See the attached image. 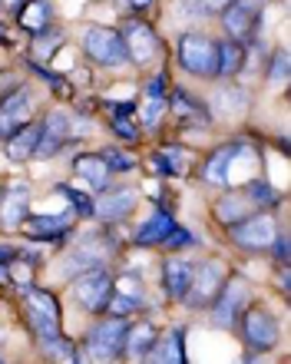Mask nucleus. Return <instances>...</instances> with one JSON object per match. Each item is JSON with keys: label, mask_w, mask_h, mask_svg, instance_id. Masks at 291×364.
<instances>
[{"label": "nucleus", "mask_w": 291, "mask_h": 364, "mask_svg": "<svg viewBox=\"0 0 291 364\" xmlns=\"http://www.w3.org/2000/svg\"><path fill=\"white\" fill-rule=\"evenodd\" d=\"M20 298H23V305H27V325L33 328V335L37 338L60 335V305L47 288L23 285L20 288Z\"/></svg>", "instance_id": "nucleus-1"}, {"label": "nucleus", "mask_w": 291, "mask_h": 364, "mask_svg": "<svg viewBox=\"0 0 291 364\" xmlns=\"http://www.w3.org/2000/svg\"><path fill=\"white\" fill-rule=\"evenodd\" d=\"M126 321L119 315H109L106 321L89 328L87 335V358L93 361H119L123 358V348H126Z\"/></svg>", "instance_id": "nucleus-2"}, {"label": "nucleus", "mask_w": 291, "mask_h": 364, "mask_svg": "<svg viewBox=\"0 0 291 364\" xmlns=\"http://www.w3.org/2000/svg\"><path fill=\"white\" fill-rule=\"evenodd\" d=\"M179 67L195 77H215L219 70V47L202 33H182L179 37Z\"/></svg>", "instance_id": "nucleus-3"}, {"label": "nucleus", "mask_w": 291, "mask_h": 364, "mask_svg": "<svg viewBox=\"0 0 291 364\" xmlns=\"http://www.w3.org/2000/svg\"><path fill=\"white\" fill-rule=\"evenodd\" d=\"M83 50L87 57L99 67H123L126 63V43L119 37V30L109 27H89L83 33Z\"/></svg>", "instance_id": "nucleus-4"}, {"label": "nucleus", "mask_w": 291, "mask_h": 364, "mask_svg": "<svg viewBox=\"0 0 291 364\" xmlns=\"http://www.w3.org/2000/svg\"><path fill=\"white\" fill-rule=\"evenodd\" d=\"M109 295H113V275L103 265L89 272H79V278L73 282V298L87 311H106Z\"/></svg>", "instance_id": "nucleus-5"}, {"label": "nucleus", "mask_w": 291, "mask_h": 364, "mask_svg": "<svg viewBox=\"0 0 291 364\" xmlns=\"http://www.w3.org/2000/svg\"><path fill=\"white\" fill-rule=\"evenodd\" d=\"M229 229H232L235 245L248 252H268L275 235H278V225H275L272 215H245L242 222H235Z\"/></svg>", "instance_id": "nucleus-6"}, {"label": "nucleus", "mask_w": 291, "mask_h": 364, "mask_svg": "<svg viewBox=\"0 0 291 364\" xmlns=\"http://www.w3.org/2000/svg\"><path fill=\"white\" fill-rule=\"evenodd\" d=\"M225 269L219 265V262H202V265H195L192 269V282H189V288H185L182 301H189L192 308H205L212 305V298L219 295V288L225 285Z\"/></svg>", "instance_id": "nucleus-7"}, {"label": "nucleus", "mask_w": 291, "mask_h": 364, "mask_svg": "<svg viewBox=\"0 0 291 364\" xmlns=\"http://www.w3.org/2000/svg\"><path fill=\"white\" fill-rule=\"evenodd\" d=\"M248 298V285L242 278H225V285L219 288V295L212 298V321L219 328H235L242 318V305Z\"/></svg>", "instance_id": "nucleus-8"}, {"label": "nucleus", "mask_w": 291, "mask_h": 364, "mask_svg": "<svg viewBox=\"0 0 291 364\" xmlns=\"http://www.w3.org/2000/svg\"><path fill=\"white\" fill-rule=\"evenodd\" d=\"M119 37L126 43V60L139 63V67H143V63H153V60L159 57V37H155V30L149 27V23H143V20L123 23Z\"/></svg>", "instance_id": "nucleus-9"}, {"label": "nucleus", "mask_w": 291, "mask_h": 364, "mask_svg": "<svg viewBox=\"0 0 291 364\" xmlns=\"http://www.w3.org/2000/svg\"><path fill=\"white\" fill-rule=\"evenodd\" d=\"M238 321H242V335L252 351H272L278 341V321L265 308H248Z\"/></svg>", "instance_id": "nucleus-10"}, {"label": "nucleus", "mask_w": 291, "mask_h": 364, "mask_svg": "<svg viewBox=\"0 0 291 364\" xmlns=\"http://www.w3.org/2000/svg\"><path fill=\"white\" fill-rule=\"evenodd\" d=\"M262 17V0H232L222 10V23L232 40H248Z\"/></svg>", "instance_id": "nucleus-11"}, {"label": "nucleus", "mask_w": 291, "mask_h": 364, "mask_svg": "<svg viewBox=\"0 0 291 364\" xmlns=\"http://www.w3.org/2000/svg\"><path fill=\"white\" fill-rule=\"evenodd\" d=\"M30 106H33V96L27 87H17L0 100V143L10 139L23 123H30Z\"/></svg>", "instance_id": "nucleus-12"}, {"label": "nucleus", "mask_w": 291, "mask_h": 364, "mask_svg": "<svg viewBox=\"0 0 291 364\" xmlns=\"http://www.w3.org/2000/svg\"><path fill=\"white\" fill-rule=\"evenodd\" d=\"M27 209H30V189L23 182H13L4 196H0V229H20V222L27 219Z\"/></svg>", "instance_id": "nucleus-13"}, {"label": "nucleus", "mask_w": 291, "mask_h": 364, "mask_svg": "<svg viewBox=\"0 0 291 364\" xmlns=\"http://www.w3.org/2000/svg\"><path fill=\"white\" fill-rule=\"evenodd\" d=\"M20 229L33 242H63L70 232V215H27Z\"/></svg>", "instance_id": "nucleus-14"}, {"label": "nucleus", "mask_w": 291, "mask_h": 364, "mask_svg": "<svg viewBox=\"0 0 291 364\" xmlns=\"http://www.w3.org/2000/svg\"><path fill=\"white\" fill-rule=\"evenodd\" d=\"M67 143H70V119H67L63 113H50L47 119L40 123L37 153H40V156H57Z\"/></svg>", "instance_id": "nucleus-15"}, {"label": "nucleus", "mask_w": 291, "mask_h": 364, "mask_svg": "<svg viewBox=\"0 0 291 364\" xmlns=\"http://www.w3.org/2000/svg\"><path fill=\"white\" fill-rule=\"evenodd\" d=\"M133 209H136V192H129V189L103 192V196L93 202V215H97V219H103V222L126 219Z\"/></svg>", "instance_id": "nucleus-16"}, {"label": "nucleus", "mask_w": 291, "mask_h": 364, "mask_svg": "<svg viewBox=\"0 0 291 364\" xmlns=\"http://www.w3.org/2000/svg\"><path fill=\"white\" fill-rule=\"evenodd\" d=\"M109 252H113V249H99L97 239H87L77 252H70V255H67V262H63V275H79V272L99 269V265L106 262Z\"/></svg>", "instance_id": "nucleus-17"}, {"label": "nucleus", "mask_w": 291, "mask_h": 364, "mask_svg": "<svg viewBox=\"0 0 291 364\" xmlns=\"http://www.w3.org/2000/svg\"><path fill=\"white\" fill-rule=\"evenodd\" d=\"M37 143H40V123H23L10 139H4V153L13 163H27L30 156L37 153Z\"/></svg>", "instance_id": "nucleus-18"}, {"label": "nucleus", "mask_w": 291, "mask_h": 364, "mask_svg": "<svg viewBox=\"0 0 291 364\" xmlns=\"http://www.w3.org/2000/svg\"><path fill=\"white\" fill-rule=\"evenodd\" d=\"M17 20H20V27H23L30 37H33V33H43V30H50L53 7H50L47 0H23V7L17 10Z\"/></svg>", "instance_id": "nucleus-19"}, {"label": "nucleus", "mask_w": 291, "mask_h": 364, "mask_svg": "<svg viewBox=\"0 0 291 364\" xmlns=\"http://www.w3.org/2000/svg\"><path fill=\"white\" fill-rule=\"evenodd\" d=\"M238 153H242L238 146H222V149H215L202 169V179L209 182V186H229V166H232V159Z\"/></svg>", "instance_id": "nucleus-20"}, {"label": "nucleus", "mask_w": 291, "mask_h": 364, "mask_svg": "<svg viewBox=\"0 0 291 364\" xmlns=\"http://www.w3.org/2000/svg\"><path fill=\"white\" fill-rule=\"evenodd\" d=\"M192 269H195V265H189L185 259H169L163 265V285H165V291H169L172 298H179V301H182L185 288H189V282H192Z\"/></svg>", "instance_id": "nucleus-21"}, {"label": "nucleus", "mask_w": 291, "mask_h": 364, "mask_svg": "<svg viewBox=\"0 0 291 364\" xmlns=\"http://www.w3.org/2000/svg\"><path fill=\"white\" fill-rule=\"evenodd\" d=\"M73 169H77L79 179H87L93 189H106L109 182V166L103 156H79L77 163H73Z\"/></svg>", "instance_id": "nucleus-22"}, {"label": "nucleus", "mask_w": 291, "mask_h": 364, "mask_svg": "<svg viewBox=\"0 0 291 364\" xmlns=\"http://www.w3.org/2000/svg\"><path fill=\"white\" fill-rule=\"evenodd\" d=\"M155 328L146 325V321H139L136 328H126V348H123V355L129 358H146L149 355V348L155 345Z\"/></svg>", "instance_id": "nucleus-23"}, {"label": "nucleus", "mask_w": 291, "mask_h": 364, "mask_svg": "<svg viewBox=\"0 0 291 364\" xmlns=\"http://www.w3.org/2000/svg\"><path fill=\"white\" fill-rule=\"evenodd\" d=\"M149 361H165V364H179V361H185V355H182V331H169V335L159 341L155 338V345L149 348Z\"/></svg>", "instance_id": "nucleus-24"}, {"label": "nucleus", "mask_w": 291, "mask_h": 364, "mask_svg": "<svg viewBox=\"0 0 291 364\" xmlns=\"http://www.w3.org/2000/svg\"><path fill=\"white\" fill-rule=\"evenodd\" d=\"M219 47V77H235L238 70L245 67V50L238 40H225V43H215Z\"/></svg>", "instance_id": "nucleus-25"}, {"label": "nucleus", "mask_w": 291, "mask_h": 364, "mask_svg": "<svg viewBox=\"0 0 291 364\" xmlns=\"http://www.w3.org/2000/svg\"><path fill=\"white\" fill-rule=\"evenodd\" d=\"M175 222H172V215L169 212H155L153 219L146 222L143 229L136 232V245H159V242L165 239V232L172 229Z\"/></svg>", "instance_id": "nucleus-26"}, {"label": "nucleus", "mask_w": 291, "mask_h": 364, "mask_svg": "<svg viewBox=\"0 0 291 364\" xmlns=\"http://www.w3.org/2000/svg\"><path fill=\"white\" fill-rule=\"evenodd\" d=\"M215 215H219V222H225V225H235V222H242L245 215H248V199H242V196H225V199L215 205Z\"/></svg>", "instance_id": "nucleus-27"}, {"label": "nucleus", "mask_w": 291, "mask_h": 364, "mask_svg": "<svg viewBox=\"0 0 291 364\" xmlns=\"http://www.w3.org/2000/svg\"><path fill=\"white\" fill-rule=\"evenodd\" d=\"M60 43H63V33H60V30H43V33H33V37H30V50H33V57H37L40 63H47Z\"/></svg>", "instance_id": "nucleus-28"}, {"label": "nucleus", "mask_w": 291, "mask_h": 364, "mask_svg": "<svg viewBox=\"0 0 291 364\" xmlns=\"http://www.w3.org/2000/svg\"><path fill=\"white\" fill-rule=\"evenodd\" d=\"M43 341V355L47 358H60V361H77V351H73V341L60 335H50V338H40Z\"/></svg>", "instance_id": "nucleus-29"}, {"label": "nucleus", "mask_w": 291, "mask_h": 364, "mask_svg": "<svg viewBox=\"0 0 291 364\" xmlns=\"http://www.w3.org/2000/svg\"><path fill=\"white\" fill-rule=\"evenodd\" d=\"M245 199L255 202V205H262V209H268V205H275V202H278V192H275L272 182H262V179H258V182H252V186H248Z\"/></svg>", "instance_id": "nucleus-30"}, {"label": "nucleus", "mask_w": 291, "mask_h": 364, "mask_svg": "<svg viewBox=\"0 0 291 364\" xmlns=\"http://www.w3.org/2000/svg\"><path fill=\"white\" fill-rule=\"evenodd\" d=\"M172 109H175V116H182V119H199V123L205 119L202 106L195 103L192 96H185V93H172Z\"/></svg>", "instance_id": "nucleus-31"}, {"label": "nucleus", "mask_w": 291, "mask_h": 364, "mask_svg": "<svg viewBox=\"0 0 291 364\" xmlns=\"http://www.w3.org/2000/svg\"><path fill=\"white\" fill-rule=\"evenodd\" d=\"M268 80H272V83H278V87H285V83H288V53H285V50H278V53L272 57Z\"/></svg>", "instance_id": "nucleus-32"}, {"label": "nucleus", "mask_w": 291, "mask_h": 364, "mask_svg": "<svg viewBox=\"0 0 291 364\" xmlns=\"http://www.w3.org/2000/svg\"><path fill=\"white\" fill-rule=\"evenodd\" d=\"M103 159H106L109 173H129V169L136 166V159H133V156L119 153V149H106V153H103Z\"/></svg>", "instance_id": "nucleus-33"}, {"label": "nucleus", "mask_w": 291, "mask_h": 364, "mask_svg": "<svg viewBox=\"0 0 291 364\" xmlns=\"http://www.w3.org/2000/svg\"><path fill=\"white\" fill-rule=\"evenodd\" d=\"M159 245H163V249H185V245H192V232H185V229H175V225H172V229H169V232H165V239L163 242H159Z\"/></svg>", "instance_id": "nucleus-34"}, {"label": "nucleus", "mask_w": 291, "mask_h": 364, "mask_svg": "<svg viewBox=\"0 0 291 364\" xmlns=\"http://www.w3.org/2000/svg\"><path fill=\"white\" fill-rule=\"evenodd\" d=\"M57 189L63 192L73 205H77L79 215H93V199H89V196H83V192H77V189H70V186H57Z\"/></svg>", "instance_id": "nucleus-35"}, {"label": "nucleus", "mask_w": 291, "mask_h": 364, "mask_svg": "<svg viewBox=\"0 0 291 364\" xmlns=\"http://www.w3.org/2000/svg\"><path fill=\"white\" fill-rule=\"evenodd\" d=\"M163 109H165L163 96H149V103H146V109H143V123L146 126H155V123H159V116H163Z\"/></svg>", "instance_id": "nucleus-36"}, {"label": "nucleus", "mask_w": 291, "mask_h": 364, "mask_svg": "<svg viewBox=\"0 0 291 364\" xmlns=\"http://www.w3.org/2000/svg\"><path fill=\"white\" fill-rule=\"evenodd\" d=\"M113 129H116V133L123 136V139H126V143H136V139H139L136 126H129L126 119H113Z\"/></svg>", "instance_id": "nucleus-37"}, {"label": "nucleus", "mask_w": 291, "mask_h": 364, "mask_svg": "<svg viewBox=\"0 0 291 364\" xmlns=\"http://www.w3.org/2000/svg\"><path fill=\"white\" fill-rule=\"evenodd\" d=\"M113 109V119H129V116H136V103H109Z\"/></svg>", "instance_id": "nucleus-38"}, {"label": "nucleus", "mask_w": 291, "mask_h": 364, "mask_svg": "<svg viewBox=\"0 0 291 364\" xmlns=\"http://www.w3.org/2000/svg\"><path fill=\"white\" fill-rule=\"evenodd\" d=\"M165 83H169V77H165V73H155L153 83H149V96H163L165 93Z\"/></svg>", "instance_id": "nucleus-39"}, {"label": "nucleus", "mask_w": 291, "mask_h": 364, "mask_svg": "<svg viewBox=\"0 0 291 364\" xmlns=\"http://www.w3.org/2000/svg\"><path fill=\"white\" fill-rule=\"evenodd\" d=\"M119 4H123V7H133V10H146L153 0H119Z\"/></svg>", "instance_id": "nucleus-40"}, {"label": "nucleus", "mask_w": 291, "mask_h": 364, "mask_svg": "<svg viewBox=\"0 0 291 364\" xmlns=\"http://www.w3.org/2000/svg\"><path fill=\"white\" fill-rule=\"evenodd\" d=\"M0 4H4V7H10V10H20V7H23V0H0Z\"/></svg>", "instance_id": "nucleus-41"}, {"label": "nucleus", "mask_w": 291, "mask_h": 364, "mask_svg": "<svg viewBox=\"0 0 291 364\" xmlns=\"http://www.w3.org/2000/svg\"><path fill=\"white\" fill-rule=\"evenodd\" d=\"M0 282H4V285H7V282H10V272L4 269V265H0Z\"/></svg>", "instance_id": "nucleus-42"}, {"label": "nucleus", "mask_w": 291, "mask_h": 364, "mask_svg": "<svg viewBox=\"0 0 291 364\" xmlns=\"http://www.w3.org/2000/svg\"><path fill=\"white\" fill-rule=\"evenodd\" d=\"M4 30H7V27H4V23H0V43H7V33H4Z\"/></svg>", "instance_id": "nucleus-43"}, {"label": "nucleus", "mask_w": 291, "mask_h": 364, "mask_svg": "<svg viewBox=\"0 0 291 364\" xmlns=\"http://www.w3.org/2000/svg\"><path fill=\"white\" fill-rule=\"evenodd\" d=\"M0 361H4V355H0Z\"/></svg>", "instance_id": "nucleus-44"}]
</instances>
